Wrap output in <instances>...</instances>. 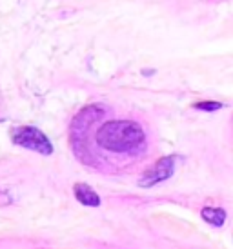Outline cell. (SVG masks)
Here are the masks:
<instances>
[{
  "instance_id": "3957f363",
  "label": "cell",
  "mask_w": 233,
  "mask_h": 249,
  "mask_svg": "<svg viewBox=\"0 0 233 249\" xmlns=\"http://www.w3.org/2000/svg\"><path fill=\"white\" fill-rule=\"evenodd\" d=\"M175 166H177V157H162L158 159L153 166L142 175V178L138 180V186L140 187H153L157 186L158 182H164L175 173Z\"/></svg>"
},
{
  "instance_id": "7a4b0ae2",
  "label": "cell",
  "mask_w": 233,
  "mask_h": 249,
  "mask_svg": "<svg viewBox=\"0 0 233 249\" xmlns=\"http://www.w3.org/2000/svg\"><path fill=\"white\" fill-rule=\"evenodd\" d=\"M11 140L17 145L40 153V155H51L53 153V144L49 142V139L39 127H33V125L15 127L11 131Z\"/></svg>"
},
{
  "instance_id": "6da1fadb",
  "label": "cell",
  "mask_w": 233,
  "mask_h": 249,
  "mask_svg": "<svg viewBox=\"0 0 233 249\" xmlns=\"http://www.w3.org/2000/svg\"><path fill=\"white\" fill-rule=\"evenodd\" d=\"M144 140V129L135 120H108L97 131V144L111 153L135 151Z\"/></svg>"
},
{
  "instance_id": "8992f818",
  "label": "cell",
  "mask_w": 233,
  "mask_h": 249,
  "mask_svg": "<svg viewBox=\"0 0 233 249\" xmlns=\"http://www.w3.org/2000/svg\"><path fill=\"white\" fill-rule=\"evenodd\" d=\"M195 109H202V111H217L222 107L220 102H197V104H193Z\"/></svg>"
},
{
  "instance_id": "277c9868",
  "label": "cell",
  "mask_w": 233,
  "mask_h": 249,
  "mask_svg": "<svg viewBox=\"0 0 233 249\" xmlns=\"http://www.w3.org/2000/svg\"><path fill=\"white\" fill-rule=\"evenodd\" d=\"M73 193H75L77 200L80 202L82 206H88V208H98L100 206V196L98 193H95V189L84 182H78L73 187Z\"/></svg>"
},
{
  "instance_id": "5b68a950",
  "label": "cell",
  "mask_w": 233,
  "mask_h": 249,
  "mask_svg": "<svg viewBox=\"0 0 233 249\" xmlns=\"http://www.w3.org/2000/svg\"><path fill=\"white\" fill-rule=\"evenodd\" d=\"M200 214H202V218H204L208 224H212L215 228L222 226L224 220H226V211L222 208H204L200 211Z\"/></svg>"
}]
</instances>
